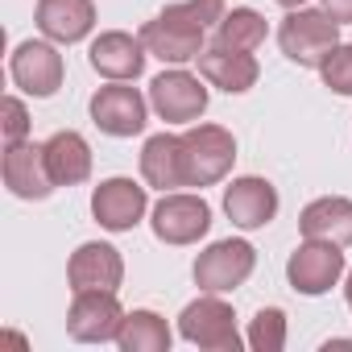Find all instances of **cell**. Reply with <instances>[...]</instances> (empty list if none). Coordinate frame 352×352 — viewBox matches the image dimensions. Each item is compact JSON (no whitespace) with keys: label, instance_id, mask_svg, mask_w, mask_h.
Returning a JSON list of instances; mask_svg holds the SVG:
<instances>
[{"label":"cell","instance_id":"6da1fadb","mask_svg":"<svg viewBox=\"0 0 352 352\" xmlns=\"http://www.w3.org/2000/svg\"><path fill=\"white\" fill-rule=\"evenodd\" d=\"M278 46L290 63L319 67L340 46V21L327 9H290L278 30Z\"/></svg>","mask_w":352,"mask_h":352},{"label":"cell","instance_id":"7a4b0ae2","mask_svg":"<svg viewBox=\"0 0 352 352\" xmlns=\"http://www.w3.org/2000/svg\"><path fill=\"white\" fill-rule=\"evenodd\" d=\"M236 162V141L220 124H195L183 133V170L187 187H212Z\"/></svg>","mask_w":352,"mask_h":352},{"label":"cell","instance_id":"3957f363","mask_svg":"<svg viewBox=\"0 0 352 352\" xmlns=\"http://www.w3.org/2000/svg\"><path fill=\"white\" fill-rule=\"evenodd\" d=\"M179 331L187 344L195 348H212V352H236L241 348V331H236V315L224 298L208 294L195 298L183 315H179Z\"/></svg>","mask_w":352,"mask_h":352},{"label":"cell","instance_id":"277c9868","mask_svg":"<svg viewBox=\"0 0 352 352\" xmlns=\"http://www.w3.org/2000/svg\"><path fill=\"white\" fill-rule=\"evenodd\" d=\"M253 265H257V253L249 241H216L212 249H204L195 257V282L208 294H224V290H236L241 282H249Z\"/></svg>","mask_w":352,"mask_h":352},{"label":"cell","instance_id":"5b68a950","mask_svg":"<svg viewBox=\"0 0 352 352\" xmlns=\"http://www.w3.org/2000/svg\"><path fill=\"white\" fill-rule=\"evenodd\" d=\"M340 274H344V253H340V245H331V241H307V245H298V249L290 253V261H286L290 286H294L298 294H307V298L327 294V290L340 282Z\"/></svg>","mask_w":352,"mask_h":352},{"label":"cell","instance_id":"8992f818","mask_svg":"<svg viewBox=\"0 0 352 352\" xmlns=\"http://www.w3.org/2000/svg\"><path fill=\"white\" fill-rule=\"evenodd\" d=\"M124 327V311L116 302V290H79L67 315V331L83 344H104L116 340Z\"/></svg>","mask_w":352,"mask_h":352},{"label":"cell","instance_id":"52a82bcc","mask_svg":"<svg viewBox=\"0 0 352 352\" xmlns=\"http://www.w3.org/2000/svg\"><path fill=\"white\" fill-rule=\"evenodd\" d=\"M149 224H153V236L166 245H195L212 228V208L199 195H162Z\"/></svg>","mask_w":352,"mask_h":352},{"label":"cell","instance_id":"ba28073f","mask_svg":"<svg viewBox=\"0 0 352 352\" xmlns=\"http://www.w3.org/2000/svg\"><path fill=\"white\" fill-rule=\"evenodd\" d=\"M149 104L162 120H174V124H191L204 116L208 108V87L187 75V71H166L149 83Z\"/></svg>","mask_w":352,"mask_h":352},{"label":"cell","instance_id":"9c48e42d","mask_svg":"<svg viewBox=\"0 0 352 352\" xmlns=\"http://www.w3.org/2000/svg\"><path fill=\"white\" fill-rule=\"evenodd\" d=\"M5 187L17 199H46L58 187L46 162V145H34V141L5 145Z\"/></svg>","mask_w":352,"mask_h":352},{"label":"cell","instance_id":"30bf717a","mask_svg":"<svg viewBox=\"0 0 352 352\" xmlns=\"http://www.w3.org/2000/svg\"><path fill=\"white\" fill-rule=\"evenodd\" d=\"M91 120L108 137H133L145 129V96L116 79L112 87H100L91 96Z\"/></svg>","mask_w":352,"mask_h":352},{"label":"cell","instance_id":"8fae6325","mask_svg":"<svg viewBox=\"0 0 352 352\" xmlns=\"http://www.w3.org/2000/svg\"><path fill=\"white\" fill-rule=\"evenodd\" d=\"M9 71H13V83L25 96H38V100H46V96H54L63 87V58L46 42H21L13 50V67Z\"/></svg>","mask_w":352,"mask_h":352},{"label":"cell","instance_id":"7c38bea8","mask_svg":"<svg viewBox=\"0 0 352 352\" xmlns=\"http://www.w3.org/2000/svg\"><path fill=\"white\" fill-rule=\"evenodd\" d=\"M149 208V195L145 187H137L133 179H108L96 187L91 195V216L108 228V232H129Z\"/></svg>","mask_w":352,"mask_h":352},{"label":"cell","instance_id":"4fadbf2b","mask_svg":"<svg viewBox=\"0 0 352 352\" xmlns=\"http://www.w3.org/2000/svg\"><path fill=\"white\" fill-rule=\"evenodd\" d=\"M224 212L236 228H265L278 216V191L257 174H245L224 191Z\"/></svg>","mask_w":352,"mask_h":352},{"label":"cell","instance_id":"5bb4252c","mask_svg":"<svg viewBox=\"0 0 352 352\" xmlns=\"http://www.w3.org/2000/svg\"><path fill=\"white\" fill-rule=\"evenodd\" d=\"M67 278H71V290H116L120 278H124V261L112 245H100V241H87L75 249L71 265H67Z\"/></svg>","mask_w":352,"mask_h":352},{"label":"cell","instance_id":"9a60e30c","mask_svg":"<svg viewBox=\"0 0 352 352\" xmlns=\"http://www.w3.org/2000/svg\"><path fill=\"white\" fill-rule=\"evenodd\" d=\"M204 34L208 30H195V25H183V21H174V17H153L141 25V42L153 58L162 63H191L204 54Z\"/></svg>","mask_w":352,"mask_h":352},{"label":"cell","instance_id":"2e32d148","mask_svg":"<svg viewBox=\"0 0 352 352\" xmlns=\"http://www.w3.org/2000/svg\"><path fill=\"white\" fill-rule=\"evenodd\" d=\"M145 42L141 38H133V34H120V30H112V34H100L96 42H91V50H87V58H91V67L104 75V79H137L141 71H145Z\"/></svg>","mask_w":352,"mask_h":352},{"label":"cell","instance_id":"e0dca14e","mask_svg":"<svg viewBox=\"0 0 352 352\" xmlns=\"http://www.w3.org/2000/svg\"><path fill=\"white\" fill-rule=\"evenodd\" d=\"M96 25L91 0H38V30L50 42H83Z\"/></svg>","mask_w":352,"mask_h":352},{"label":"cell","instance_id":"ac0fdd59","mask_svg":"<svg viewBox=\"0 0 352 352\" xmlns=\"http://www.w3.org/2000/svg\"><path fill=\"white\" fill-rule=\"evenodd\" d=\"M199 75H204L212 87H220V91H228V96H241V91H249V87L257 83V58H253L249 50L212 46V50L199 54Z\"/></svg>","mask_w":352,"mask_h":352},{"label":"cell","instance_id":"d6986e66","mask_svg":"<svg viewBox=\"0 0 352 352\" xmlns=\"http://www.w3.org/2000/svg\"><path fill=\"white\" fill-rule=\"evenodd\" d=\"M298 228L307 241H331V245H352V199H340V195H323L315 204L302 208L298 216Z\"/></svg>","mask_w":352,"mask_h":352},{"label":"cell","instance_id":"ffe728a7","mask_svg":"<svg viewBox=\"0 0 352 352\" xmlns=\"http://www.w3.org/2000/svg\"><path fill=\"white\" fill-rule=\"evenodd\" d=\"M141 174H145V183L157 187V191L187 187V170H183V137H170V133L149 137L145 149H141Z\"/></svg>","mask_w":352,"mask_h":352},{"label":"cell","instance_id":"44dd1931","mask_svg":"<svg viewBox=\"0 0 352 352\" xmlns=\"http://www.w3.org/2000/svg\"><path fill=\"white\" fill-rule=\"evenodd\" d=\"M46 162H50V174H54L58 187H75L91 174V149L71 129H63V133H54L46 141Z\"/></svg>","mask_w":352,"mask_h":352},{"label":"cell","instance_id":"7402d4cb","mask_svg":"<svg viewBox=\"0 0 352 352\" xmlns=\"http://www.w3.org/2000/svg\"><path fill=\"white\" fill-rule=\"evenodd\" d=\"M116 344H120V352H170V327L153 311H133V315H124Z\"/></svg>","mask_w":352,"mask_h":352},{"label":"cell","instance_id":"603a6c76","mask_svg":"<svg viewBox=\"0 0 352 352\" xmlns=\"http://www.w3.org/2000/svg\"><path fill=\"white\" fill-rule=\"evenodd\" d=\"M265 42V17L257 9H232L220 17L216 25V46H228V50H257Z\"/></svg>","mask_w":352,"mask_h":352},{"label":"cell","instance_id":"cb8c5ba5","mask_svg":"<svg viewBox=\"0 0 352 352\" xmlns=\"http://www.w3.org/2000/svg\"><path fill=\"white\" fill-rule=\"evenodd\" d=\"M249 344H253L257 352H282V348H286V315H282L278 307L257 311L253 323H249Z\"/></svg>","mask_w":352,"mask_h":352},{"label":"cell","instance_id":"d4e9b609","mask_svg":"<svg viewBox=\"0 0 352 352\" xmlns=\"http://www.w3.org/2000/svg\"><path fill=\"white\" fill-rule=\"evenodd\" d=\"M166 17L183 21V25H195V30H208V25H220L224 0H183V5H170Z\"/></svg>","mask_w":352,"mask_h":352},{"label":"cell","instance_id":"484cf974","mask_svg":"<svg viewBox=\"0 0 352 352\" xmlns=\"http://www.w3.org/2000/svg\"><path fill=\"white\" fill-rule=\"evenodd\" d=\"M319 75H323V83H327L336 96H352V46H336V50L319 63Z\"/></svg>","mask_w":352,"mask_h":352},{"label":"cell","instance_id":"4316f807","mask_svg":"<svg viewBox=\"0 0 352 352\" xmlns=\"http://www.w3.org/2000/svg\"><path fill=\"white\" fill-rule=\"evenodd\" d=\"M25 137H30V112L17 96H9L5 100V145H17Z\"/></svg>","mask_w":352,"mask_h":352},{"label":"cell","instance_id":"83f0119b","mask_svg":"<svg viewBox=\"0 0 352 352\" xmlns=\"http://www.w3.org/2000/svg\"><path fill=\"white\" fill-rule=\"evenodd\" d=\"M323 9H327L340 25H348V21H352V0H323Z\"/></svg>","mask_w":352,"mask_h":352},{"label":"cell","instance_id":"f1b7e54d","mask_svg":"<svg viewBox=\"0 0 352 352\" xmlns=\"http://www.w3.org/2000/svg\"><path fill=\"white\" fill-rule=\"evenodd\" d=\"M282 9H298V5H307V0H278Z\"/></svg>","mask_w":352,"mask_h":352},{"label":"cell","instance_id":"f546056e","mask_svg":"<svg viewBox=\"0 0 352 352\" xmlns=\"http://www.w3.org/2000/svg\"><path fill=\"white\" fill-rule=\"evenodd\" d=\"M344 294H348V307H352V270H348V286H344Z\"/></svg>","mask_w":352,"mask_h":352}]
</instances>
